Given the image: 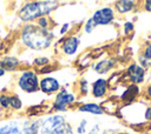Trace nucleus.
<instances>
[{"mask_svg":"<svg viewBox=\"0 0 151 134\" xmlns=\"http://www.w3.org/2000/svg\"><path fill=\"white\" fill-rule=\"evenodd\" d=\"M4 74H5V71H4V69H2L1 67H0V76H2Z\"/></svg>","mask_w":151,"mask_h":134,"instance_id":"nucleus-33","label":"nucleus"},{"mask_svg":"<svg viewBox=\"0 0 151 134\" xmlns=\"http://www.w3.org/2000/svg\"><path fill=\"white\" fill-rule=\"evenodd\" d=\"M137 8V2L133 0H119L114 2V9L119 14H126Z\"/></svg>","mask_w":151,"mask_h":134,"instance_id":"nucleus-10","label":"nucleus"},{"mask_svg":"<svg viewBox=\"0 0 151 134\" xmlns=\"http://www.w3.org/2000/svg\"><path fill=\"white\" fill-rule=\"evenodd\" d=\"M94 28H96V24H94V21L92 20V18H90V19L86 21V24H85L84 31H85V33L90 34V33H92V31H93Z\"/></svg>","mask_w":151,"mask_h":134,"instance_id":"nucleus-20","label":"nucleus"},{"mask_svg":"<svg viewBox=\"0 0 151 134\" xmlns=\"http://www.w3.org/2000/svg\"><path fill=\"white\" fill-rule=\"evenodd\" d=\"M140 54H142L145 59H147L149 61H151V41L147 42V43L144 46V48H143V51H142Z\"/></svg>","mask_w":151,"mask_h":134,"instance_id":"nucleus-19","label":"nucleus"},{"mask_svg":"<svg viewBox=\"0 0 151 134\" xmlns=\"http://www.w3.org/2000/svg\"><path fill=\"white\" fill-rule=\"evenodd\" d=\"M18 65H19L18 59H15L13 56H8L0 61V66L4 71H13V69H15V67Z\"/></svg>","mask_w":151,"mask_h":134,"instance_id":"nucleus-15","label":"nucleus"},{"mask_svg":"<svg viewBox=\"0 0 151 134\" xmlns=\"http://www.w3.org/2000/svg\"><path fill=\"white\" fill-rule=\"evenodd\" d=\"M133 29H134V25H133L132 21H126V22H124V25H123V32H124L125 35L130 34Z\"/></svg>","mask_w":151,"mask_h":134,"instance_id":"nucleus-21","label":"nucleus"},{"mask_svg":"<svg viewBox=\"0 0 151 134\" xmlns=\"http://www.w3.org/2000/svg\"><path fill=\"white\" fill-rule=\"evenodd\" d=\"M40 134H73V130L61 115L55 114L42 121Z\"/></svg>","mask_w":151,"mask_h":134,"instance_id":"nucleus-3","label":"nucleus"},{"mask_svg":"<svg viewBox=\"0 0 151 134\" xmlns=\"http://www.w3.org/2000/svg\"><path fill=\"white\" fill-rule=\"evenodd\" d=\"M142 8L147 12V13H151V0H145L142 2Z\"/></svg>","mask_w":151,"mask_h":134,"instance_id":"nucleus-26","label":"nucleus"},{"mask_svg":"<svg viewBox=\"0 0 151 134\" xmlns=\"http://www.w3.org/2000/svg\"><path fill=\"white\" fill-rule=\"evenodd\" d=\"M0 105L4 107V108H7L9 106V96L8 95H0Z\"/></svg>","mask_w":151,"mask_h":134,"instance_id":"nucleus-24","label":"nucleus"},{"mask_svg":"<svg viewBox=\"0 0 151 134\" xmlns=\"http://www.w3.org/2000/svg\"><path fill=\"white\" fill-rule=\"evenodd\" d=\"M9 106L13 109H20L21 106H22V103H21V100L18 96L12 95V96H9Z\"/></svg>","mask_w":151,"mask_h":134,"instance_id":"nucleus-18","label":"nucleus"},{"mask_svg":"<svg viewBox=\"0 0 151 134\" xmlns=\"http://www.w3.org/2000/svg\"><path fill=\"white\" fill-rule=\"evenodd\" d=\"M101 134H111V133H110V132H107V130H105V132H103Z\"/></svg>","mask_w":151,"mask_h":134,"instance_id":"nucleus-34","label":"nucleus"},{"mask_svg":"<svg viewBox=\"0 0 151 134\" xmlns=\"http://www.w3.org/2000/svg\"><path fill=\"white\" fill-rule=\"evenodd\" d=\"M144 96L147 99V101L151 102V82L145 86V88H144Z\"/></svg>","mask_w":151,"mask_h":134,"instance_id":"nucleus-25","label":"nucleus"},{"mask_svg":"<svg viewBox=\"0 0 151 134\" xmlns=\"http://www.w3.org/2000/svg\"><path fill=\"white\" fill-rule=\"evenodd\" d=\"M86 123H87L86 120H81V121H80V125L78 126V129H77V132H78L79 134H84V133L86 132V129H85Z\"/></svg>","mask_w":151,"mask_h":134,"instance_id":"nucleus-27","label":"nucleus"},{"mask_svg":"<svg viewBox=\"0 0 151 134\" xmlns=\"http://www.w3.org/2000/svg\"><path fill=\"white\" fill-rule=\"evenodd\" d=\"M38 27L42 28V29H47L48 27V18L47 16H42V18H39L38 19Z\"/></svg>","mask_w":151,"mask_h":134,"instance_id":"nucleus-22","label":"nucleus"},{"mask_svg":"<svg viewBox=\"0 0 151 134\" xmlns=\"http://www.w3.org/2000/svg\"><path fill=\"white\" fill-rule=\"evenodd\" d=\"M113 61L111 60H103V61H99L97 65L93 66V68L96 69L97 73H100V74H104V73H107L112 67H113Z\"/></svg>","mask_w":151,"mask_h":134,"instance_id":"nucleus-16","label":"nucleus"},{"mask_svg":"<svg viewBox=\"0 0 151 134\" xmlns=\"http://www.w3.org/2000/svg\"><path fill=\"white\" fill-rule=\"evenodd\" d=\"M39 129V120H35L33 122L25 121L22 125H20L17 121H11L0 128V134H38Z\"/></svg>","mask_w":151,"mask_h":134,"instance_id":"nucleus-4","label":"nucleus"},{"mask_svg":"<svg viewBox=\"0 0 151 134\" xmlns=\"http://www.w3.org/2000/svg\"><path fill=\"white\" fill-rule=\"evenodd\" d=\"M74 95L70 92H67L66 89H63L60 91L57 96H55V100H54V105H53V108L55 110H66V107L72 103L74 101Z\"/></svg>","mask_w":151,"mask_h":134,"instance_id":"nucleus-8","label":"nucleus"},{"mask_svg":"<svg viewBox=\"0 0 151 134\" xmlns=\"http://www.w3.org/2000/svg\"><path fill=\"white\" fill-rule=\"evenodd\" d=\"M57 1H32L22 6L18 14L21 20L32 21L34 19L46 16L57 7Z\"/></svg>","mask_w":151,"mask_h":134,"instance_id":"nucleus-2","label":"nucleus"},{"mask_svg":"<svg viewBox=\"0 0 151 134\" xmlns=\"http://www.w3.org/2000/svg\"><path fill=\"white\" fill-rule=\"evenodd\" d=\"M137 61H138L137 63H138V65H139L140 67H143V68H144V69H145L146 72H147V71H149V69L151 68V61H149L147 59H145V58H144V56H143V55H142L140 53L138 54Z\"/></svg>","mask_w":151,"mask_h":134,"instance_id":"nucleus-17","label":"nucleus"},{"mask_svg":"<svg viewBox=\"0 0 151 134\" xmlns=\"http://www.w3.org/2000/svg\"><path fill=\"white\" fill-rule=\"evenodd\" d=\"M22 42L32 49L47 48L53 39L52 33L47 29H42L37 25H26L21 33Z\"/></svg>","mask_w":151,"mask_h":134,"instance_id":"nucleus-1","label":"nucleus"},{"mask_svg":"<svg viewBox=\"0 0 151 134\" xmlns=\"http://www.w3.org/2000/svg\"><path fill=\"white\" fill-rule=\"evenodd\" d=\"M80 112H85V113H91V114H104V108L97 103H85L83 106L79 107Z\"/></svg>","mask_w":151,"mask_h":134,"instance_id":"nucleus-14","label":"nucleus"},{"mask_svg":"<svg viewBox=\"0 0 151 134\" xmlns=\"http://www.w3.org/2000/svg\"><path fill=\"white\" fill-rule=\"evenodd\" d=\"M107 92V80L100 78L97 79L92 85V95L94 98H103Z\"/></svg>","mask_w":151,"mask_h":134,"instance_id":"nucleus-11","label":"nucleus"},{"mask_svg":"<svg viewBox=\"0 0 151 134\" xmlns=\"http://www.w3.org/2000/svg\"><path fill=\"white\" fill-rule=\"evenodd\" d=\"M146 73L147 72L143 67H140L137 62H131L126 68V75L129 81L132 85H137V86L145 82Z\"/></svg>","mask_w":151,"mask_h":134,"instance_id":"nucleus-6","label":"nucleus"},{"mask_svg":"<svg viewBox=\"0 0 151 134\" xmlns=\"http://www.w3.org/2000/svg\"><path fill=\"white\" fill-rule=\"evenodd\" d=\"M92 20L94 21L96 26H105V25H110L113 20H114V9L112 7H101L99 9H97L93 15H92Z\"/></svg>","mask_w":151,"mask_h":134,"instance_id":"nucleus-7","label":"nucleus"},{"mask_svg":"<svg viewBox=\"0 0 151 134\" xmlns=\"http://www.w3.org/2000/svg\"><path fill=\"white\" fill-rule=\"evenodd\" d=\"M39 87L44 93L51 94V93H54V92L59 91L60 85H59V81L54 78H44L39 82Z\"/></svg>","mask_w":151,"mask_h":134,"instance_id":"nucleus-9","label":"nucleus"},{"mask_svg":"<svg viewBox=\"0 0 151 134\" xmlns=\"http://www.w3.org/2000/svg\"><path fill=\"white\" fill-rule=\"evenodd\" d=\"M81 92L83 93H87V81L86 80H81Z\"/></svg>","mask_w":151,"mask_h":134,"instance_id":"nucleus-29","label":"nucleus"},{"mask_svg":"<svg viewBox=\"0 0 151 134\" xmlns=\"http://www.w3.org/2000/svg\"><path fill=\"white\" fill-rule=\"evenodd\" d=\"M78 47H79V39H78V36H74V35L67 38L63 43V51L67 55L74 54L77 52Z\"/></svg>","mask_w":151,"mask_h":134,"instance_id":"nucleus-13","label":"nucleus"},{"mask_svg":"<svg viewBox=\"0 0 151 134\" xmlns=\"http://www.w3.org/2000/svg\"><path fill=\"white\" fill-rule=\"evenodd\" d=\"M19 87L27 93H33L38 91L39 87V80L38 75L33 71H25L20 76H19Z\"/></svg>","mask_w":151,"mask_h":134,"instance_id":"nucleus-5","label":"nucleus"},{"mask_svg":"<svg viewBox=\"0 0 151 134\" xmlns=\"http://www.w3.org/2000/svg\"><path fill=\"white\" fill-rule=\"evenodd\" d=\"M99 129H100L99 125H96V126L90 130V133H88V134H98V133H99Z\"/></svg>","mask_w":151,"mask_h":134,"instance_id":"nucleus-30","label":"nucleus"},{"mask_svg":"<svg viewBox=\"0 0 151 134\" xmlns=\"http://www.w3.org/2000/svg\"><path fill=\"white\" fill-rule=\"evenodd\" d=\"M114 134H131V133H129V132H117Z\"/></svg>","mask_w":151,"mask_h":134,"instance_id":"nucleus-32","label":"nucleus"},{"mask_svg":"<svg viewBox=\"0 0 151 134\" xmlns=\"http://www.w3.org/2000/svg\"><path fill=\"white\" fill-rule=\"evenodd\" d=\"M35 63L41 66V65H47L48 63V59L47 58H37L35 59Z\"/></svg>","mask_w":151,"mask_h":134,"instance_id":"nucleus-28","label":"nucleus"},{"mask_svg":"<svg viewBox=\"0 0 151 134\" xmlns=\"http://www.w3.org/2000/svg\"><path fill=\"white\" fill-rule=\"evenodd\" d=\"M144 120L146 122H151V105H146L144 108Z\"/></svg>","mask_w":151,"mask_h":134,"instance_id":"nucleus-23","label":"nucleus"},{"mask_svg":"<svg viewBox=\"0 0 151 134\" xmlns=\"http://www.w3.org/2000/svg\"><path fill=\"white\" fill-rule=\"evenodd\" d=\"M68 27H70V25H68V24H65V25L63 26V28L60 29V34H64V33H65V32L68 29Z\"/></svg>","mask_w":151,"mask_h":134,"instance_id":"nucleus-31","label":"nucleus"},{"mask_svg":"<svg viewBox=\"0 0 151 134\" xmlns=\"http://www.w3.org/2000/svg\"><path fill=\"white\" fill-rule=\"evenodd\" d=\"M140 88H139V86H137V85H130L125 91H124V93L122 94V100L123 101H125V102H132V101H134L139 95H140Z\"/></svg>","mask_w":151,"mask_h":134,"instance_id":"nucleus-12","label":"nucleus"}]
</instances>
